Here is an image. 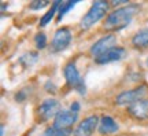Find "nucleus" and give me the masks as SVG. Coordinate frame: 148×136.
I'll list each match as a JSON object with an SVG mask.
<instances>
[{"instance_id": "21", "label": "nucleus", "mask_w": 148, "mask_h": 136, "mask_svg": "<svg viewBox=\"0 0 148 136\" xmlns=\"http://www.w3.org/2000/svg\"><path fill=\"white\" fill-rule=\"evenodd\" d=\"M122 3H126L125 0H115V1H112V6H118V4H122Z\"/></svg>"}, {"instance_id": "20", "label": "nucleus", "mask_w": 148, "mask_h": 136, "mask_svg": "<svg viewBox=\"0 0 148 136\" xmlns=\"http://www.w3.org/2000/svg\"><path fill=\"white\" fill-rule=\"evenodd\" d=\"M70 110H71V111H74V113H78V111H79V103H78V102H74V103H71Z\"/></svg>"}, {"instance_id": "18", "label": "nucleus", "mask_w": 148, "mask_h": 136, "mask_svg": "<svg viewBox=\"0 0 148 136\" xmlns=\"http://www.w3.org/2000/svg\"><path fill=\"white\" fill-rule=\"evenodd\" d=\"M45 6H48V1H33V3H30L29 7L32 10H40V8L45 7Z\"/></svg>"}, {"instance_id": "6", "label": "nucleus", "mask_w": 148, "mask_h": 136, "mask_svg": "<svg viewBox=\"0 0 148 136\" xmlns=\"http://www.w3.org/2000/svg\"><path fill=\"white\" fill-rule=\"evenodd\" d=\"M115 44H116V37L114 35H107V36L101 37L100 40H97L90 47L89 52H90V55L97 58V57H100V55H103L104 52H107V51H110L111 48H114Z\"/></svg>"}, {"instance_id": "5", "label": "nucleus", "mask_w": 148, "mask_h": 136, "mask_svg": "<svg viewBox=\"0 0 148 136\" xmlns=\"http://www.w3.org/2000/svg\"><path fill=\"white\" fill-rule=\"evenodd\" d=\"M60 111V103L56 99H45L38 106V117L42 122L51 120L52 117H56Z\"/></svg>"}, {"instance_id": "15", "label": "nucleus", "mask_w": 148, "mask_h": 136, "mask_svg": "<svg viewBox=\"0 0 148 136\" xmlns=\"http://www.w3.org/2000/svg\"><path fill=\"white\" fill-rule=\"evenodd\" d=\"M70 129H56V128H48L41 136H70Z\"/></svg>"}, {"instance_id": "4", "label": "nucleus", "mask_w": 148, "mask_h": 136, "mask_svg": "<svg viewBox=\"0 0 148 136\" xmlns=\"http://www.w3.org/2000/svg\"><path fill=\"white\" fill-rule=\"evenodd\" d=\"M147 95V87L144 85H140L138 88L130 89V91H125L119 94L115 98V103L116 105H132V103H136L138 100H141Z\"/></svg>"}, {"instance_id": "9", "label": "nucleus", "mask_w": 148, "mask_h": 136, "mask_svg": "<svg viewBox=\"0 0 148 136\" xmlns=\"http://www.w3.org/2000/svg\"><path fill=\"white\" fill-rule=\"evenodd\" d=\"M97 124H99L97 115H89V117H86L74 129V136H92V133L95 132Z\"/></svg>"}, {"instance_id": "3", "label": "nucleus", "mask_w": 148, "mask_h": 136, "mask_svg": "<svg viewBox=\"0 0 148 136\" xmlns=\"http://www.w3.org/2000/svg\"><path fill=\"white\" fill-rule=\"evenodd\" d=\"M64 77H66V81L69 84L71 88H74L78 94L84 95L86 92V88H85V84L81 79V76H79L78 70L75 68V65L74 63H69V65H66V68H64Z\"/></svg>"}, {"instance_id": "17", "label": "nucleus", "mask_w": 148, "mask_h": 136, "mask_svg": "<svg viewBox=\"0 0 148 136\" xmlns=\"http://www.w3.org/2000/svg\"><path fill=\"white\" fill-rule=\"evenodd\" d=\"M34 41H36V47L38 50H42V48H45V46H47V36L44 33H38L34 37Z\"/></svg>"}, {"instance_id": "14", "label": "nucleus", "mask_w": 148, "mask_h": 136, "mask_svg": "<svg viewBox=\"0 0 148 136\" xmlns=\"http://www.w3.org/2000/svg\"><path fill=\"white\" fill-rule=\"evenodd\" d=\"M60 3H62V1H59V0L53 3L52 7H51V10L48 11L47 14H45V15L41 18V21H40V26H45V25H48V22H51V19L53 18V15L56 14V11H59L58 7L60 6Z\"/></svg>"}, {"instance_id": "19", "label": "nucleus", "mask_w": 148, "mask_h": 136, "mask_svg": "<svg viewBox=\"0 0 148 136\" xmlns=\"http://www.w3.org/2000/svg\"><path fill=\"white\" fill-rule=\"evenodd\" d=\"M44 88L47 92H51V94H56V87H55V84L51 83V81H47L45 85H44Z\"/></svg>"}, {"instance_id": "10", "label": "nucleus", "mask_w": 148, "mask_h": 136, "mask_svg": "<svg viewBox=\"0 0 148 136\" xmlns=\"http://www.w3.org/2000/svg\"><path fill=\"white\" fill-rule=\"evenodd\" d=\"M126 55V50L121 47H114L111 48L110 51L104 52L100 57L95 58L96 63H108V62H114V61H119L122 58Z\"/></svg>"}, {"instance_id": "16", "label": "nucleus", "mask_w": 148, "mask_h": 136, "mask_svg": "<svg viewBox=\"0 0 148 136\" xmlns=\"http://www.w3.org/2000/svg\"><path fill=\"white\" fill-rule=\"evenodd\" d=\"M77 1H62L60 3V6H59V11H58V21H60L62 18L64 17V14L67 12V11L71 8V7H74V4H75Z\"/></svg>"}, {"instance_id": "22", "label": "nucleus", "mask_w": 148, "mask_h": 136, "mask_svg": "<svg viewBox=\"0 0 148 136\" xmlns=\"http://www.w3.org/2000/svg\"><path fill=\"white\" fill-rule=\"evenodd\" d=\"M1 136H4V126H1Z\"/></svg>"}, {"instance_id": "1", "label": "nucleus", "mask_w": 148, "mask_h": 136, "mask_svg": "<svg viewBox=\"0 0 148 136\" xmlns=\"http://www.w3.org/2000/svg\"><path fill=\"white\" fill-rule=\"evenodd\" d=\"M140 10L137 4H127L125 7L116 8L112 11L110 15L107 17L106 22H104V29L107 30H115V29H121L129 25V22L132 21V17Z\"/></svg>"}, {"instance_id": "23", "label": "nucleus", "mask_w": 148, "mask_h": 136, "mask_svg": "<svg viewBox=\"0 0 148 136\" xmlns=\"http://www.w3.org/2000/svg\"><path fill=\"white\" fill-rule=\"evenodd\" d=\"M147 66H148V58H147Z\"/></svg>"}, {"instance_id": "12", "label": "nucleus", "mask_w": 148, "mask_h": 136, "mask_svg": "<svg viewBox=\"0 0 148 136\" xmlns=\"http://www.w3.org/2000/svg\"><path fill=\"white\" fill-rule=\"evenodd\" d=\"M99 131H100V133H114V132L118 131V125H116V122L111 117L104 115L100 120Z\"/></svg>"}, {"instance_id": "8", "label": "nucleus", "mask_w": 148, "mask_h": 136, "mask_svg": "<svg viewBox=\"0 0 148 136\" xmlns=\"http://www.w3.org/2000/svg\"><path fill=\"white\" fill-rule=\"evenodd\" d=\"M78 120V113H74L71 110H62L53 121V128L56 129H69L70 126L75 124Z\"/></svg>"}, {"instance_id": "11", "label": "nucleus", "mask_w": 148, "mask_h": 136, "mask_svg": "<svg viewBox=\"0 0 148 136\" xmlns=\"http://www.w3.org/2000/svg\"><path fill=\"white\" fill-rule=\"evenodd\" d=\"M127 111L138 120L148 118V99H141L136 103H132L127 107Z\"/></svg>"}, {"instance_id": "13", "label": "nucleus", "mask_w": 148, "mask_h": 136, "mask_svg": "<svg viewBox=\"0 0 148 136\" xmlns=\"http://www.w3.org/2000/svg\"><path fill=\"white\" fill-rule=\"evenodd\" d=\"M132 44L137 48H145L148 47V29L140 30L136 33L132 39Z\"/></svg>"}, {"instance_id": "7", "label": "nucleus", "mask_w": 148, "mask_h": 136, "mask_svg": "<svg viewBox=\"0 0 148 136\" xmlns=\"http://www.w3.org/2000/svg\"><path fill=\"white\" fill-rule=\"evenodd\" d=\"M70 41H71V33L67 28H62L58 29L55 32V36L52 39L51 43V47H52L53 52H58V51H63L69 47Z\"/></svg>"}, {"instance_id": "2", "label": "nucleus", "mask_w": 148, "mask_h": 136, "mask_svg": "<svg viewBox=\"0 0 148 136\" xmlns=\"http://www.w3.org/2000/svg\"><path fill=\"white\" fill-rule=\"evenodd\" d=\"M107 8H108V3L104 0H97L95 1L89 11L84 15V18L81 19V28L82 29H89L90 26H93L97 21H100L103 17L106 15Z\"/></svg>"}]
</instances>
